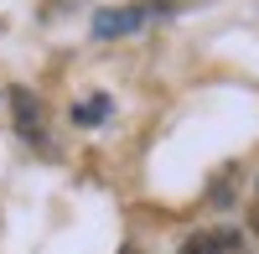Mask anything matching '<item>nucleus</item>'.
I'll list each match as a JSON object with an SVG mask.
<instances>
[{
	"label": "nucleus",
	"mask_w": 259,
	"mask_h": 254,
	"mask_svg": "<svg viewBox=\"0 0 259 254\" xmlns=\"http://www.w3.org/2000/svg\"><path fill=\"white\" fill-rule=\"evenodd\" d=\"M119 254H140V249H135V244H119Z\"/></svg>",
	"instance_id": "nucleus-6"
},
{
	"label": "nucleus",
	"mask_w": 259,
	"mask_h": 254,
	"mask_svg": "<svg viewBox=\"0 0 259 254\" xmlns=\"http://www.w3.org/2000/svg\"><path fill=\"white\" fill-rule=\"evenodd\" d=\"M249 228H254V234H259V202H254V213H249Z\"/></svg>",
	"instance_id": "nucleus-5"
},
{
	"label": "nucleus",
	"mask_w": 259,
	"mask_h": 254,
	"mask_svg": "<svg viewBox=\"0 0 259 254\" xmlns=\"http://www.w3.org/2000/svg\"><path fill=\"white\" fill-rule=\"evenodd\" d=\"M11 109H16V130L26 140H41L47 135V124H41V99L31 89H11Z\"/></svg>",
	"instance_id": "nucleus-2"
},
{
	"label": "nucleus",
	"mask_w": 259,
	"mask_h": 254,
	"mask_svg": "<svg viewBox=\"0 0 259 254\" xmlns=\"http://www.w3.org/2000/svg\"><path fill=\"white\" fill-rule=\"evenodd\" d=\"M145 16H150L145 6H130V11H99V16H94V36H99V41H114V36H124V31H135Z\"/></svg>",
	"instance_id": "nucleus-3"
},
{
	"label": "nucleus",
	"mask_w": 259,
	"mask_h": 254,
	"mask_svg": "<svg viewBox=\"0 0 259 254\" xmlns=\"http://www.w3.org/2000/svg\"><path fill=\"white\" fill-rule=\"evenodd\" d=\"M104 114H109V99H104V94H94L89 104H73V119L78 124H99Z\"/></svg>",
	"instance_id": "nucleus-4"
},
{
	"label": "nucleus",
	"mask_w": 259,
	"mask_h": 254,
	"mask_svg": "<svg viewBox=\"0 0 259 254\" xmlns=\"http://www.w3.org/2000/svg\"><path fill=\"white\" fill-rule=\"evenodd\" d=\"M244 244L239 228H197V234H187L177 254H233Z\"/></svg>",
	"instance_id": "nucleus-1"
}]
</instances>
